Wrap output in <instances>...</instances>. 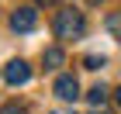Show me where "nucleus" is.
Wrapping results in <instances>:
<instances>
[{
    "mask_svg": "<svg viewBox=\"0 0 121 114\" xmlns=\"http://www.w3.org/2000/svg\"><path fill=\"white\" fill-rule=\"evenodd\" d=\"M52 28H56V38H62V42H73V38H83L86 21H83V14H80V10L66 7V10H59V14H56Z\"/></svg>",
    "mask_w": 121,
    "mask_h": 114,
    "instance_id": "f257e3e1",
    "label": "nucleus"
},
{
    "mask_svg": "<svg viewBox=\"0 0 121 114\" xmlns=\"http://www.w3.org/2000/svg\"><path fill=\"white\" fill-rule=\"evenodd\" d=\"M35 24H38V10H35V7H17L14 14H10V28L21 31V35H24V31H31Z\"/></svg>",
    "mask_w": 121,
    "mask_h": 114,
    "instance_id": "f03ea898",
    "label": "nucleus"
},
{
    "mask_svg": "<svg viewBox=\"0 0 121 114\" xmlns=\"http://www.w3.org/2000/svg\"><path fill=\"white\" fill-rule=\"evenodd\" d=\"M4 80H7L10 86H21L31 80V66L24 62V59H14V62H7V69H4Z\"/></svg>",
    "mask_w": 121,
    "mask_h": 114,
    "instance_id": "7ed1b4c3",
    "label": "nucleus"
},
{
    "mask_svg": "<svg viewBox=\"0 0 121 114\" xmlns=\"http://www.w3.org/2000/svg\"><path fill=\"white\" fill-rule=\"evenodd\" d=\"M56 97H62V100H76L80 97V83H76L73 73H62L56 80Z\"/></svg>",
    "mask_w": 121,
    "mask_h": 114,
    "instance_id": "20e7f679",
    "label": "nucleus"
},
{
    "mask_svg": "<svg viewBox=\"0 0 121 114\" xmlns=\"http://www.w3.org/2000/svg\"><path fill=\"white\" fill-rule=\"evenodd\" d=\"M42 59H45V69H56V66H62V48H59V45H52V48H45V55H42Z\"/></svg>",
    "mask_w": 121,
    "mask_h": 114,
    "instance_id": "39448f33",
    "label": "nucleus"
},
{
    "mask_svg": "<svg viewBox=\"0 0 121 114\" xmlns=\"http://www.w3.org/2000/svg\"><path fill=\"white\" fill-rule=\"evenodd\" d=\"M86 100H90L93 107H104V100H107V86H104V83H97L90 93H86Z\"/></svg>",
    "mask_w": 121,
    "mask_h": 114,
    "instance_id": "423d86ee",
    "label": "nucleus"
},
{
    "mask_svg": "<svg viewBox=\"0 0 121 114\" xmlns=\"http://www.w3.org/2000/svg\"><path fill=\"white\" fill-rule=\"evenodd\" d=\"M0 114H28V107H24V104H4Z\"/></svg>",
    "mask_w": 121,
    "mask_h": 114,
    "instance_id": "0eeeda50",
    "label": "nucleus"
},
{
    "mask_svg": "<svg viewBox=\"0 0 121 114\" xmlns=\"http://www.w3.org/2000/svg\"><path fill=\"white\" fill-rule=\"evenodd\" d=\"M107 31L121 35V14H111V17H107Z\"/></svg>",
    "mask_w": 121,
    "mask_h": 114,
    "instance_id": "6e6552de",
    "label": "nucleus"
},
{
    "mask_svg": "<svg viewBox=\"0 0 121 114\" xmlns=\"http://www.w3.org/2000/svg\"><path fill=\"white\" fill-rule=\"evenodd\" d=\"M100 66H104L100 55H86V69H100Z\"/></svg>",
    "mask_w": 121,
    "mask_h": 114,
    "instance_id": "1a4fd4ad",
    "label": "nucleus"
},
{
    "mask_svg": "<svg viewBox=\"0 0 121 114\" xmlns=\"http://www.w3.org/2000/svg\"><path fill=\"white\" fill-rule=\"evenodd\" d=\"M114 100H118V107H121V86H118V90H114Z\"/></svg>",
    "mask_w": 121,
    "mask_h": 114,
    "instance_id": "9d476101",
    "label": "nucleus"
},
{
    "mask_svg": "<svg viewBox=\"0 0 121 114\" xmlns=\"http://www.w3.org/2000/svg\"><path fill=\"white\" fill-rule=\"evenodd\" d=\"M52 114H69V111H52Z\"/></svg>",
    "mask_w": 121,
    "mask_h": 114,
    "instance_id": "9b49d317",
    "label": "nucleus"
}]
</instances>
